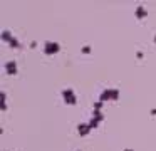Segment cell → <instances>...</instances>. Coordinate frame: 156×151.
Masks as SVG:
<instances>
[{
	"mask_svg": "<svg viewBox=\"0 0 156 151\" xmlns=\"http://www.w3.org/2000/svg\"><path fill=\"white\" fill-rule=\"evenodd\" d=\"M0 96H2V111H5V109H7V104H5L7 96H5V92H0Z\"/></svg>",
	"mask_w": 156,
	"mask_h": 151,
	"instance_id": "11",
	"label": "cell"
},
{
	"mask_svg": "<svg viewBox=\"0 0 156 151\" xmlns=\"http://www.w3.org/2000/svg\"><path fill=\"white\" fill-rule=\"evenodd\" d=\"M136 57H138V59H141V57H143V52H141V50H138V52H136Z\"/></svg>",
	"mask_w": 156,
	"mask_h": 151,
	"instance_id": "15",
	"label": "cell"
},
{
	"mask_svg": "<svg viewBox=\"0 0 156 151\" xmlns=\"http://www.w3.org/2000/svg\"><path fill=\"white\" fill-rule=\"evenodd\" d=\"M59 50H61V45H59L57 42H45L44 44V52L47 54V56H54Z\"/></svg>",
	"mask_w": 156,
	"mask_h": 151,
	"instance_id": "2",
	"label": "cell"
},
{
	"mask_svg": "<svg viewBox=\"0 0 156 151\" xmlns=\"http://www.w3.org/2000/svg\"><path fill=\"white\" fill-rule=\"evenodd\" d=\"M91 45H84V47H82V54H91Z\"/></svg>",
	"mask_w": 156,
	"mask_h": 151,
	"instance_id": "13",
	"label": "cell"
},
{
	"mask_svg": "<svg viewBox=\"0 0 156 151\" xmlns=\"http://www.w3.org/2000/svg\"><path fill=\"white\" fill-rule=\"evenodd\" d=\"M101 107H102V102H101V101H98V102H94V109L101 111Z\"/></svg>",
	"mask_w": 156,
	"mask_h": 151,
	"instance_id": "14",
	"label": "cell"
},
{
	"mask_svg": "<svg viewBox=\"0 0 156 151\" xmlns=\"http://www.w3.org/2000/svg\"><path fill=\"white\" fill-rule=\"evenodd\" d=\"M62 99H64L66 104H69V106H74L76 102H77V97H76V92L71 89V87H67V89H62Z\"/></svg>",
	"mask_w": 156,
	"mask_h": 151,
	"instance_id": "1",
	"label": "cell"
},
{
	"mask_svg": "<svg viewBox=\"0 0 156 151\" xmlns=\"http://www.w3.org/2000/svg\"><path fill=\"white\" fill-rule=\"evenodd\" d=\"M108 99H111V89H104L99 94V101H101V102H104V101H108Z\"/></svg>",
	"mask_w": 156,
	"mask_h": 151,
	"instance_id": "6",
	"label": "cell"
},
{
	"mask_svg": "<svg viewBox=\"0 0 156 151\" xmlns=\"http://www.w3.org/2000/svg\"><path fill=\"white\" fill-rule=\"evenodd\" d=\"M89 126H91V128H98L99 126V121L96 119V117H91V119H89Z\"/></svg>",
	"mask_w": 156,
	"mask_h": 151,
	"instance_id": "10",
	"label": "cell"
},
{
	"mask_svg": "<svg viewBox=\"0 0 156 151\" xmlns=\"http://www.w3.org/2000/svg\"><path fill=\"white\" fill-rule=\"evenodd\" d=\"M92 117H96V119H98L99 123H102V121H104V114H102L101 111H98V109L92 111Z\"/></svg>",
	"mask_w": 156,
	"mask_h": 151,
	"instance_id": "8",
	"label": "cell"
},
{
	"mask_svg": "<svg viewBox=\"0 0 156 151\" xmlns=\"http://www.w3.org/2000/svg\"><path fill=\"white\" fill-rule=\"evenodd\" d=\"M2 39H4V42H10L12 39H14V35H12V32L10 30H2Z\"/></svg>",
	"mask_w": 156,
	"mask_h": 151,
	"instance_id": "7",
	"label": "cell"
},
{
	"mask_svg": "<svg viewBox=\"0 0 156 151\" xmlns=\"http://www.w3.org/2000/svg\"><path fill=\"white\" fill-rule=\"evenodd\" d=\"M154 44H156V34H154Z\"/></svg>",
	"mask_w": 156,
	"mask_h": 151,
	"instance_id": "18",
	"label": "cell"
},
{
	"mask_svg": "<svg viewBox=\"0 0 156 151\" xmlns=\"http://www.w3.org/2000/svg\"><path fill=\"white\" fill-rule=\"evenodd\" d=\"M91 129H92V128L89 126V123H79V124H77V133H79V136H87V134L91 133Z\"/></svg>",
	"mask_w": 156,
	"mask_h": 151,
	"instance_id": "3",
	"label": "cell"
},
{
	"mask_svg": "<svg viewBox=\"0 0 156 151\" xmlns=\"http://www.w3.org/2000/svg\"><path fill=\"white\" fill-rule=\"evenodd\" d=\"M9 45H10V47H12V49H20V47H22V44H20V42H19V40H17V39H15V37H14V39H12V40H10V42H9Z\"/></svg>",
	"mask_w": 156,
	"mask_h": 151,
	"instance_id": "9",
	"label": "cell"
},
{
	"mask_svg": "<svg viewBox=\"0 0 156 151\" xmlns=\"http://www.w3.org/2000/svg\"><path fill=\"white\" fill-rule=\"evenodd\" d=\"M124 151H133V149H129V148H126V149Z\"/></svg>",
	"mask_w": 156,
	"mask_h": 151,
	"instance_id": "17",
	"label": "cell"
},
{
	"mask_svg": "<svg viewBox=\"0 0 156 151\" xmlns=\"http://www.w3.org/2000/svg\"><path fill=\"white\" fill-rule=\"evenodd\" d=\"M119 97V89H111V99H118Z\"/></svg>",
	"mask_w": 156,
	"mask_h": 151,
	"instance_id": "12",
	"label": "cell"
},
{
	"mask_svg": "<svg viewBox=\"0 0 156 151\" xmlns=\"http://www.w3.org/2000/svg\"><path fill=\"white\" fill-rule=\"evenodd\" d=\"M151 114H156V107H154V109H151Z\"/></svg>",
	"mask_w": 156,
	"mask_h": 151,
	"instance_id": "16",
	"label": "cell"
},
{
	"mask_svg": "<svg viewBox=\"0 0 156 151\" xmlns=\"http://www.w3.org/2000/svg\"><path fill=\"white\" fill-rule=\"evenodd\" d=\"M134 15H136V19H144V17L148 15V10H146L143 5H138L136 10H134Z\"/></svg>",
	"mask_w": 156,
	"mask_h": 151,
	"instance_id": "4",
	"label": "cell"
},
{
	"mask_svg": "<svg viewBox=\"0 0 156 151\" xmlns=\"http://www.w3.org/2000/svg\"><path fill=\"white\" fill-rule=\"evenodd\" d=\"M5 70H7L9 74H17V62H15V60H9V62L5 64Z\"/></svg>",
	"mask_w": 156,
	"mask_h": 151,
	"instance_id": "5",
	"label": "cell"
}]
</instances>
